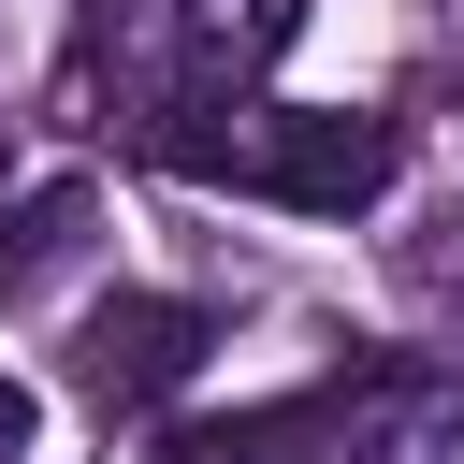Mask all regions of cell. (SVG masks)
<instances>
[{
	"instance_id": "obj_3",
	"label": "cell",
	"mask_w": 464,
	"mask_h": 464,
	"mask_svg": "<svg viewBox=\"0 0 464 464\" xmlns=\"http://www.w3.org/2000/svg\"><path fill=\"white\" fill-rule=\"evenodd\" d=\"M334 464H464V377L450 362H392L334 406Z\"/></svg>"
},
{
	"instance_id": "obj_7",
	"label": "cell",
	"mask_w": 464,
	"mask_h": 464,
	"mask_svg": "<svg viewBox=\"0 0 464 464\" xmlns=\"http://www.w3.org/2000/svg\"><path fill=\"white\" fill-rule=\"evenodd\" d=\"M29 450V377H0V464Z\"/></svg>"
},
{
	"instance_id": "obj_6",
	"label": "cell",
	"mask_w": 464,
	"mask_h": 464,
	"mask_svg": "<svg viewBox=\"0 0 464 464\" xmlns=\"http://www.w3.org/2000/svg\"><path fill=\"white\" fill-rule=\"evenodd\" d=\"M87 218H102L87 188H29V203H14V232H0V276H14V290H29V276H58V261L87 246Z\"/></svg>"
},
{
	"instance_id": "obj_5",
	"label": "cell",
	"mask_w": 464,
	"mask_h": 464,
	"mask_svg": "<svg viewBox=\"0 0 464 464\" xmlns=\"http://www.w3.org/2000/svg\"><path fill=\"white\" fill-rule=\"evenodd\" d=\"M334 435V406H246V420H174L160 464H304Z\"/></svg>"
},
{
	"instance_id": "obj_4",
	"label": "cell",
	"mask_w": 464,
	"mask_h": 464,
	"mask_svg": "<svg viewBox=\"0 0 464 464\" xmlns=\"http://www.w3.org/2000/svg\"><path fill=\"white\" fill-rule=\"evenodd\" d=\"M304 0H174V58H188V102H232L290 58Z\"/></svg>"
},
{
	"instance_id": "obj_2",
	"label": "cell",
	"mask_w": 464,
	"mask_h": 464,
	"mask_svg": "<svg viewBox=\"0 0 464 464\" xmlns=\"http://www.w3.org/2000/svg\"><path fill=\"white\" fill-rule=\"evenodd\" d=\"M218 348V319L188 304V290H116V304H87V334H72V377L102 392V406H160L188 362Z\"/></svg>"
},
{
	"instance_id": "obj_1",
	"label": "cell",
	"mask_w": 464,
	"mask_h": 464,
	"mask_svg": "<svg viewBox=\"0 0 464 464\" xmlns=\"http://www.w3.org/2000/svg\"><path fill=\"white\" fill-rule=\"evenodd\" d=\"M160 160H174V174H232V188H261V203H290V218H362V203L406 174V130L362 116V102H290V116H246V130L174 116Z\"/></svg>"
}]
</instances>
